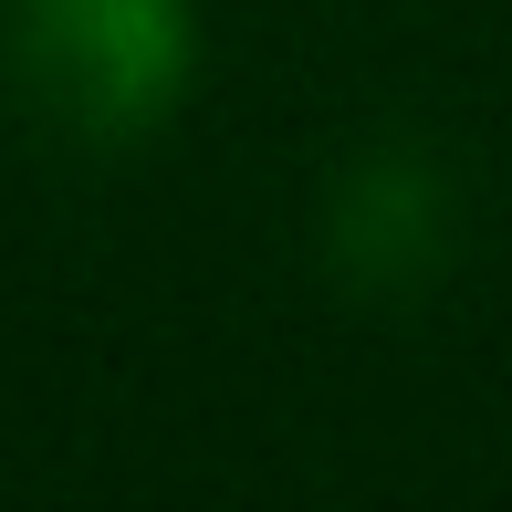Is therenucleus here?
<instances>
[{"instance_id": "obj_1", "label": "nucleus", "mask_w": 512, "mask_h": 512, "mask_svg": "<svg viewBox=\"0 0 512 512\" xmlns=\"http://www.w3.org/2000/svg\"><path fill=\"white\" fill-rule=\"evenodd\" d=\"M189 0H21L11 74L74 136H147L189 95Z\"/></svg>"}, {"instance_id": "obj_2", "label": "nucleus", "mask_w": 512, "mask_h": 512, "mask_svg": "<svg viewBox=\"0 0 512 512\" xmlns=\"http://www.w3.org/2000/svg\"><path fill=\"white\" fill-rule=\"evenodd\" d=\"M450 251V189L418 157H366L335 189V262L356 283H418Z\"/></svg>"}]
</instances>
